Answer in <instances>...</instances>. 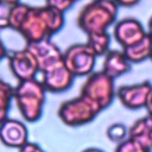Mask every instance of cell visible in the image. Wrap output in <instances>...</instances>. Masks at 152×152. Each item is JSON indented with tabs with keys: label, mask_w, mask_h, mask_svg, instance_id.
Listing matches in <instances>:
<instances>
[{
	"label": "cell",
	"mask_w": 152,
	"mask_h": 152,
	"mask_svg": "<svg viewBox=\"0 0 152 152\" xmlns=\"http://www.w3.org/2000/svg\"><path fill=\"white\" fill-rule=\"evenodd\" d=\"M64 26V13L49 6H30L18 33L27 43L50 39Z\"/></svg>",
	"instance_id": "cell-1"
},
{
	"label": "cell",
	"mask_w": 152,
	"mask_h": 152,
	"mask_svg": "<svg viewBox=\"0 0 152 152\" xmlns=\"http://www.w3.org/2000/svg\"><path fill=\"white\" fill-rule=\"evenodd\" d=\"M119 6L114 0H90L77 15V26L86 33L106 32L118 17Z\"/></svg>",
	"instance_id": "cell-2"
},
{
	"label": "cell",
	"mask_w": 152,
	"mask_h": 152,
	"mask_svg": "<svg viewBox=\"0 0 152 152\" xmlns=\"http://www.w3.org/2000/svg\"><path fill=\"white\" fill-rule=\"evenodd\" d=\"M46 89L37 78L18 81L14 87V101L23 119L30 124L38 121L43 114Z\"/></svg>",
	"instance_id": "cell-3"
},
{
	"label": "cell",
	"mask_w": 152,
	"mask_h": 152,
	"mask_svg": "<svg viewBox=\"0 0 152 152\" xmlns=\"http://www.w3.org/2000/svg\"><path fill=\"white\" fill-rule=\"evenodd\" d=\"M102 109L82 95L72 97L61 103L57 115L59 120L69 127H80L90 124Z\"/></svg>",
	"instance_id": "cell-4"
},
{
	"label": "cell",
	"mask_w": 152,
	"mask_h": 152,
	"mask_svg": "<svg viewBox=\"0 0 152 152\" xmlns=\"http://www.w3.org/2000/svg\"><path fill=\"white\" fill-rule=\"evenodd\" d=\"M80 95L84 96L103 110L112 104L114 97L116 96L114 80L106 75L102 70L91 72L87 76L84 83L82 84Z\"/></svg>",
	"instance_id": "cell-5"
},
{
	"label": "cell",
	"mask_w": 152,
	"mask_h": 152,
	"mask_svg": "<svg viewBox=\"0 0 152 152\" xmlns=\"http://www.w3.org/2000/svg\"><path fill=\"white\" fill-rule=\"evenodd\" d=\"M96 53L87 43L72 44L63 52V61L75 77L89 76L94 72Z\"/></svg>",
	"instance_id": "cell-6"
},
{
	"label": "cell",
	"mask_w": 152,
	"mask_h": 152,
	"mask_svg": "<svg viewBox=\"0 0 152 152\" xmlns=\"http://www.w3.org/2000/svg\"><path fill=\"white\" fill-rule=\"evenodd\" d=\"M8 68L12 75L18 81L36 78L39 71V65L36 57L26 48L13 51L8 55Z\"/></svg>",
	"instance_id": "cell-7"
},
{
	"label": "cell",
	"mask_w": 152,
	"mask_h": 152,
	"mask_svg": "<svg viewBox=\"0 0 152 152\" xmlns=\"http://www.w3.org/2000/svg\"><path fill=\"white\" fill-rule=\"evenodd\" d=\"M42 72V83L49 93H63L66 91L74 82L75 76L61 61L44 70Z\"/></svg>",
	"instance_id": "cell-8"
},
{
	"label": "cell",
	"mask_w": 152,
	"mask_h": 152,
	"mask_svg": "<svg viewBox=\"0 0 152 152\" xmlns=\"http://www.w3.org/2000/svg\"><path fill=\"white\" fill-rule=\"evenodd\" d=\"M152 84L150 81H144L134 84H125L116 89V97L120 103L128 109L135 110L146 106Z\"/></svg>",
	"instance_id": "cell-9"
},
{
	"label": "cell",
	"mask_w": 152,
	"mask_h": 152,
	"mask_svg": "<svg viewBox=\"0 0 152 152\" xmlns=\"http://www.w3.org/2000/svg\"><path fill=\"white\" fill-rule=\"evenodd\" d=\"M146 34L147 31L142 24L134 18H124L116 21L113 28V36L122 49L137 44Z\"/></svg>",
	"instance_id": "cell-10"
},
{
	"label": "cell",
	"mask_w": 152,
	"mask_h": 152,
	"mask_svg": "<svg viewBox=\"0 0 152 152\" xmlns=\"http://www.w3.org/2000/svg\"><path fill=\"white\" fill-rule=\"evenodd\" d=\"M0 142L11 148H20L28 142V129L17 119L7 118L0 122Z\"/></svg>",
	"instance_id": "cell-11"
},
{
	"label": "cell",
	"mask_w": 152,
	"mask_h": 152,
	"mask_svg": "<svg viewBox=\"0 0 152 152\" xmlns=\"http://www.w3.org/2000/svg\"><path fill=\"white\" fill-rule=\"evenodd\" d=\"M25 48L36 57L39 65V71L63 61V52L51 39L27 43Z\"/></svg>",
	"instance_id": "cell-12"
},
{
	"label": "cell",
	"mask_w": 152,
	"mask_h": 152,
	"mask_svg": "<svg viewBox=\"0 0 152 152\" xmlns=\"http://www.w3.org/2000/svg\"><path fill=\"white\" fill-rule=\"evenodd\" d=\"M131 62L126 58L125 53L119 50H109L103 58L102 71L113 80L127 74L131 70Z\"/></svg>",
	"instance_id": "cell-13"
},
{
	"label": "cell",
	"mask_w": 152,
	"mask_h": 152,
	"mask_svg": "<svg viewBox=\"0 0 152 152\" xmlns=\"http://www.w3.org/2000/svg\"><path fill=\"white\" fill-rule=\"evenodd\" d=\"M128 138L138 141L146 150L152 151V116L147 114L135 120L128 128Z\"/></svg>",
	"instance_id": "cell-14"
},
{
	"label": "cell",
	"mask_w": 152,
	"mask_h": 152,
	"mask_svg": "<svg viewBox=\"0 0 152 152\" xmlns=\"http://www.w3.org/2000/svg\"><path fill=\"white\" fill-rule=\"evenodd\" d=\"M152 51V38L146 34L140 42L137 44L122 49V52L125 53L126 58L131 63H140L145 59L150 58Z\"/></svg>",
	"instance_id": "cell-15"
},
{
	"label": "cell",
	"mask_w": 152,
	"mask_h": 152,
	"mask_svg": "<svg viewBox=\"0 0 152 152\" xmlns=\"http://www.w3.org/2000/svg\"><path fill=\"white\" fill-rule=\"evenodd\" d=\"M91 50L96 53V56H104L109 51L110 45V36L108 32H97V33H90L87 34V42H86Z\"/></svg>",
	"instance_id": "cell-16"
},
{
	"label": "cell",
	"mask_w": 152,
	"mask_h": 152,
	"mask_svg": "<svg viewBox=\"0 0 152 152\" xmlns=\"http://www.w3.org/2000/svg\"><path fill=\"white\" fill-rule=\"evenodd\" d=\"M12 100H14V88L8 82L0 78V122L8 118Z\"/></svg>",
	"instance_id": "cell-17"
},
{
	"label": "cell",
	"mask_w": 152,
	"mask_h": 152,
	"mask_svg": "<svg viewBox=\"0 0 152 152\" xmlns=\"http://www.w3.org/2000/svg\"><path fill=\"white\" fill-rule=\"evenodd\" d=\"M28 8H30V6L24 4V2H18V4L13 5L12 11H11V15H10V28L11 30L18 31V28L20 27Z\"/></svg>",
	"instance_id": "cell-18"
},
{
	"label": "cell",
	"mask_w": 152,
	"mask_h": 152,
	"mask_svg": "<svg viewBox=\"0 0 152 152\" xmlns=\"http://www.w3.org/2000/svg\"><path fill=\"white\" fill-rule=\"evenodd\" d=\"M108 139L113 142H121L122 140H125L127 137H128V131L126 128L125 125L120 124V122H115L113 125H110L108 128H107V132H106Z\"/></svg>",
	"instance_id": "cell-19"
},
{
	"label": "cell",
	"mask_w": 152,
	"mask_h": 152,
	"mask_svg": "<svg viewBox=\"0 0 152 152\" xmlns=\"http://www.w3.org/2000/svg\"><path fill=\"white\" fill-rule=\"evenodd\" d=\"M114 152H148V150H146L138 141L127 137L125 140H122L116 145Z\"/></svg>",
	"instance_id": "cell-20"
},
{
	"label": "cell",
	"mask_w": 152,
	"mask_h": 152,
	"mask_svg": "<svg viewBox=\"0 0 152 152\" xmlns=\"http://www.w3.org/2000/svg\"><path fill=\"white\" fill-rule=\"evenodd\" d=\"M13 5L0 0V30L10 28V15Z\"/></svg>",
	"instance_id": "cell-21"
},
{
	"label": "cell",
	"mask_w": 152,
	"mask_h": 152,
	"mask_svg": "<svg viewBox=\"0 0 152 152\" xmlns=\"http://www.w3.org/2000/svg\"><path fill=\"white\" fill-rule=\"evenodd\" d=\"M45 5L64 13L74 5V2L71 0H45Z\"/></svg>",
	"instance_id": "cell-22"
},
{
	"label": "cell",
	"mask_w": 152,
	"mask_h": 152,
	"mask_svg": "<svg viewBox=\"0 0 152 152\" xmlns=\"http://www.w3.org/2000/svg\"><path fill=\"white\" fill-rule=\"evenodd\" d=\"M18 152H45L38 144L36 142H26L24 146L18 148Z\"/></svg>",
	"instance_id": "cell-23"
},
{
	"label": "cell",
	"mask_w": 152,
	"mask_h": 152,
	"mask_svg": "<svg viewBox=\"0 0 152 152\" xmlns=\"http://www.w3.org/2000/svg\"><path fill=\"white\" fill-rule=\"evenodd\" d=\"M114 1L119 7H127V8L134 7L140 2V0H114Z\"/></svg>",
	"instance_id": "cell-24"
},
{
	"label": "cell",
	"mask_w": 152,
	"mask_h": 152,
	"mask_svg": "<svg viewBox=\"0 0 152 152\" xmlns=\"http://www.w3.org/2000/svg\"><path fill=\"white\" fill-rule=\"evenodd\" d=\"M145 108H146V110H147V114L152 116V88H151V90H150V94H148V97H147Z\"/></svg>",
	"instance_id": "cell-25"
},
{
	"label": "cell",
	"mask_w": 152,
	"mask_h": 152,
	"mask_svg": "<svg viewBox=\"0 0 152 152\" xmlns=\"http://www.w3.org/2000/svg\"><path fill=\"white\" fill-rule=\"evenodd\" d=\"M6 56H7V50H6V46L4 45V43L0 38V61H2Z\"/></svg>",
	"instance_id": "cell-26"
},
{
	"label": "cell",
	"mask_w": 152,
	"mask_h": 152,
	"mask_svg": "<svg viewBox=\"0 0 152 152\" xmlns=\"http://www.w3.org/2000/svg\"><path fill=\"white\" fill-rule=\"evenodd\" d=\"M147 34L152 38V17L150 18L148 20V24H147Z\"/></svg>",
	"instance_id": "cell-27"
},
{
	"label": "cell",
	"mask_w": 152,
	"mask_h": 152,
	"mask_svg": "<svg viewBox=\"0 0 152 152\" xmlns=\"http://www.w3.org/2000/svg\"><path fill=\"white\" fill-rule=\"evenodd\" d=\"M82 152H103V151L100 150V148H96V147H89V148L83 150Z\"/></svg>",
	"instance_id": "cell-28"
},
{
	"label": "cell",
	"mask_w": 152,
	"mask_h": 152,
	"mask_svg": "<svg viewBox=\"0 0 152 152\" xmlns=\"http://www.w3.org/2000/svg\"><path fill=\"white\" fill-rule=\"evenodd\" d=\"M1 1H5L7 4H11V5H15L18 2H20V0H1Z\"/></svg>",
	"instance_id": "cell-29"
},
{
	"label": "cell",
	"mask_w": 152,
	"mask_h": 152,
	"mask_svg": "<svg viewBox=\"0 0 152 152\" xmlns=\"http://www.w3.org/2000/svg\"><path fill=\"white\" fill-rule=\"evenodd\" d=\"M150 59L152 61V51H151V56H150Z\"/></svg>",
	"instance_id": "cell-30"
},
{
	"label": "cell",
	"mask_w": 152,
	"mask_h": 152,
	"mask_svg": "<svg viewBox=\"0 0 152 152\" xmlns=\"http://www.w3.org/2000/svg\"><path fill=\"white\" fill-rule=\"evenodd\" d=\"M71 1H72V2L75 4V2H76V1H78V0H71Z\"/></svg>",
	"instance_id": "cell-31"
},
{
	"label": "cell",
	"mask_w": 152,
	"mask_h": 152,
	"mask_svg": "<svg viewBox=\"0 0 152 152\" xmlns=\"http://www.w3.org/2000/svg\"><path fill=\"white\" fill-rule=\"evenodd\" d=\"M148 152H152V151H148Z\"/></svg>",
	"instance_id": "cell-32"
}]
</instances>
